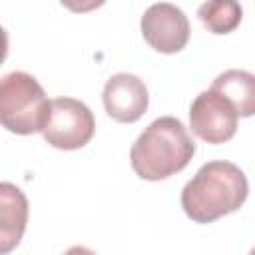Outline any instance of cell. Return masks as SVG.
<instances>
[{
    "label": "cell",
    "instance_id": "obj_1",
    "mask_svg": "<svg viewBox=\"0 0 255 255\" xmlns=\"http://www.w3.org/2000/svg\"><path fill=\"white\" fill-rule=\"evenodd\" d=\"M249 193L247 175L231 161L215 159L203 163L181 189V207L195 223H213L215 219L237 211Z\"/></svg>",
    "mask_w": 255,
    "mask_h": 255
},
{
    "label": "cell",
    "instance_id": "obj_2",
    "mask_svg": "<svg viewBox=\"0 0 255 255\" xmlns=\"http://www.w3.org/2000/svg\"><path fill=\"white\" fill-rule=\"evenodd\" d=\"M193 155L195 141L183 122L161 116L137 135L129 149V163L141 179L159 181L185 169Z\"/></svg>",
    "mask_w": 255,
    "mask_h": 255
},
{
    "label": "cell",
    "instance_id": "obj_3",
    "mask_svg": "<svg viewBox=\"0 0 255 255\" xmlns=\"http://www.w3.org/2000/svg\"><path fill=\"white\" fill-rule=\"evenodd\" d=\"M50 100L40 82L28 72H10L0 78V126L18 135L44 129Z\"/></svg>",
    "mask_w": 255,
    "mask_h": 255
},
{
    "label": "cell",
    "instance_id": "obj_4",
    "mask_svg": "<svg viewBox=\"0 0 255 255\" xmlns=\"http://www.w3.org/2000/svg\"><path fill=\"white\" fill-rule=\"evenodd\" d=\"M96 131V118L92 110L74 98L50 100L48 122L42 129L44 139L56 149H80Z\"/></svg>",
    "mask_w": 255,
    "mask_h": 255
},
{
    "label": "cell",
    "instance_id": "obj_5",
    "mask_svg": "<svg viewBox=\"0 0 255 255\" xmlns=\"http://www.w3.org/2000/svg\"><path fill=\"white\" fill-rule=\"evenodd\" d=\"M237 112L235 108L217 92H201L189 108L191 131L207 143L229 141L237 131Z\"/></svg>",
    "mask_w": 255,
    "mask_h": 255
},
{
    "label": "cell",
    "instance_id": "obj_6",
    "mask_svg": "<svg viewBox=\"0 0 255 255\" xmlns=\"http://www.w3.org/2000/svg\"><path fill=\"white\" fill-rule=\"evenodd\" d=\"M143 40L161 54L181 52L189 40V20L181 8L169 2L151 4L141 16Z\"/></svg>",
    "mask_w": 255,
    "mask_h": 255
},
{
    "label": "cell",
    "instance_id": "obj_7",
    "mask_svg": "<svg viewBox=\"0 0 255 255\" xmlns=\"http://www.w3.org/2000/svg\"><path fill=\"white\" fill-rule=\"evenodd\" d=\"M102 100L110 118L122 124H133L147 112L149 94L143 80L135 74L118 72L108 78Z\"/></svg>",
    "mask_w": 255,
    "mask_h": 255
},
{
    "label": "cell",
    "instance_id": "obj_8",
    "mask_svg": "<svg viewBox=\"0 0 255 255\" xmlns=\"http://www.w3.org/2000/svg\"><path fill=\"white\" fill-rule=\"evenodd\" d=\"M28 197L24 191L10 183L0 181V255L12 253L28 225Z\"/></svg>",
    "mask_w": 255,
    "mask_h": 255
},
{
    "label": "cell",
    "instance_id": "obj_9",
    "mask_svg": "<svg viewBox=\"0 0 255 255\" xmlns=\"http://www.w3.org/2000/svg\"><path fill=\"white\" fill-rule=\"evenodd\" d=\"M221 94L237 112L239 118H249L255 112V76L247 70H225L219 74L211 88Z\"/></svg>",
    "mask_w": 255,
    "mask_h": 255
},
{
    "label": "cell",
    "instance_id": "obj_10",
    "mask_svg": "<svg viewBox=\"0 0 255 255\" xmlns=\"http://www.w3.org/2000/svg\"><path fill=\"white\" fill-rule=\"evenodd\" d=\"M197 16L209 32L229 34L239 26L243 10L233 0H213V2H203L197 8Z\"/></svg>",
    "mask_w": 255,
    "mask_h": 255
},
{
    "label": "cell",
    "instance_id": "obj_11",
    "mask_svg": "<svg viewBox=\"0 0 255 255\" xmlns=\"http://www.w3.org/2000/svg\"><path fill=\"white\" fill-rule=\"evenodd\" d=\"M6 56H8V34L0 26V64L6 60Z\"/></svg>",
    "mask_w": 255,
    "mask_h": 255
},
{
    "label": "cell",
    "instance_id": "obj_12",
    "mask_svg": "<svg viewBox=\"0 0 255 255\" xmlns=\"http://www.w3.org/2000/svg\"><path fill=\"white\" fill-rule=\"evenodd\" d=\"M64 255H96V251H92V249H88V247H84V245H74V247H70Z\"/></svg>",
    "mask_w": 255,
    "mask_h": 255
}]
</instances>
